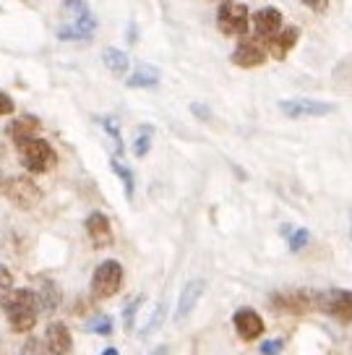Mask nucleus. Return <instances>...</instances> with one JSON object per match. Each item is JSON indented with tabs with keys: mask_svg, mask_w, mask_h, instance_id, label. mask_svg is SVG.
<instances>
[{
	"mask_svg": "<svg viewBox=\"0 0 352 355\" xmlns=\"http://www.w3.org/2000/svg\"><path fill=\"white\" fill-rule=\"evenodd\" d=\"M97 32V16L87 6V0H66L60 8L58 40L63 42H87Z\"/></svg>",
	"mask_w": 352,
	"mask_h": 355,
	"instance_id": "1",
	"label": "nucleus"
},
{
	"mask_svg": "<svg viewBox=\"0 0 352 355\" xmlns=\"http://www.w3.org/2000/svg\"><path fill=\"white\" fill-rule=\"evenodd\" d=\"M3 311H6V319H8L13 332H29L39 316L37 293L29 288L8 290V295L3 298Z\"/></svg>",
	"mask_w": 352,
	"mask_h": 355,
	"instance_id": "2",
	"label": "nucleus"
},
{
	"mask_svg": "<svg viewBox=\"0 0 352 355\" xmlns=\"http://www.w3.org/2000/svg\"><path fill=\"white\" fill-rule=\"evenodd\" d=\"M19 149V157H21V165L29 170V173H47L50 167L58 162V155L55 149L50 146V141H44V139H29V141H21V144H16Z\"/></svg>",
	"mask_w": 352,
	"mask_h": 355,
	"instance_id": "3",
	"label": "nucleus"
},
{
	"mask_svg": "<svg viewBox=\"0 0 352 355\" xmlns=\"http://www.w3.org/2000/svg\"><path fill=\"white\" fill-rule=\"evenodd\" d=\"M248 26H251L248 6L238 0H222L220 11H217V29L225 37H245Z\"/></svg>",
	"mask_w": 352,
	"mask_h": 355,
	"instance_id": "4",
	"label": "nucleus"
},
{
	"mask_svg": "<svg viewBox=\"0 0 352 355\" xmlns=\"http://www.w3.org/2000/svg\"><path fill=\"white\" fill-rule=\"evenodd\" d=\"M123 279H125V275H123L121 261H115V259L102 261V264L94 269V275H91V295L99 300L112 298L115 293H121Z\"/></svg>",
	"mask_w": 352,
	"mask_h": 355,
	"instance_id": "5",
	"label": "nucleus"
},
{
	"mask_svg": "<svg viewBox=\"0 0 352 355\" xmlns=\"http://www.w3.org/2000/svg\"><path fill=\"white\" fill-rule=\"evenodd\" d=\"M316 309L337 322L352 324V290L331 288L324 293H316Z\"/></svg>",
	"mask_w": 352,
	"mask_h": 355,
	"instance_id": "6",
	"label": "nucleus"
},
{
	"mask_svg": "<svg viewBox=\"0 0 352 355\" xmlns=\"http://www.w3.org/2000/svg\"><path fill=\"white\" fill-rule=\"evenodd\" d=\"M279 110L282 115L300 121V118H326L331 112H337L334 102H321V100H282L279 102Z\"/></svg>",
	"mask_w": 352,
	"mask_h": 355,
	"instance_id": "7",
	"label": "nucleus"
},
{
	"mask_svg": "<svg viewBox=\"0 0 352 355\" xmlns=\"http://www.w3.org/2000/svg\"><path fill=\"white\" fill-rule=\"evenodd\" d=\"M272 309L282 313H306L316 309V293L310 290H287V293H274L272 295Z\"/></svg>",
	"mask_w": 352,
	"mask_h": 355,
	"instance_id": "8",
	"label": "nucleus"
},
{
	"mask_svg": "<svg viewBox=\"0 0 352 355\" xmlns=\"http://www.w3.org/2000/svg\"><path fill=\"white\" fill-rule=\"evenodd\" d=\"M6 196L19 207V209H32L34 204L39 201V189L34 186V180L29 175L21 178H8V186H6Z\"/></svg>",
	"mask_w": 352,
	"mask_h": 355,
	"instance_id": "9",
	"label": "nucleus"
},
{
	"mask_svg": "<svg viewBox=\"0 0 352 355\" xmlns=\"http://www.w3.org/2000/svg\"><path fill=\"white\" fill-rule=\"evenodd\" d=\"M232 63L238 68H258L266 63V47L254 37H240L238 47L232 50Z\"/></svg>",
	"mask_w": 352,
	"mask_h": 355,
	"instance_id": "10",
	"label": "nucleus"
},
{
	"mask_svg": "<svg viewBox=\"0 0 352 355\" xmlns=\"http://www.w3.org/2000/svg\"><path fill=\"white\" fill-rule=\"evenodd\" d=\"M251 24H254L256 37L264 40V42H269L272 37H276V34L285 29V16H282V11H276V8H272V6H266V8H258V11L251 16Z\"/></svg>",
	"mask_w": 352,
	"mask_h": 355,
	"instance_id": "11",
	"label": "nucleus"
},
{
	"mask_svg": "<svg viewBox=\"0 0 352 355\" xmlns=\"http://www.w3.org/2000/svg\"><path fill=\"white\" fill-rule=\"evenodd\" d=\"M232 327H235V332L240 334L245 343L258 340V337L264 334V319H261L254 309H248V306L235 311V316H232Z\"/></svg>",
	"mask_w": 352,
	"mask_h": 355,
	"instance_id": "12",
	"label": "nucleus"
},
{
	"mask_svg": "<svg viewBox=\"0 0 352 355\" xmlns=\"http://www.w3.org/2000/svg\"><path fill=\"white\" fill-rule=\"evenodd\" d=\"M87 235L94 248H107V245H112V225L105 211H91V214H89Z\"/></svg>",
	"mask_w": 352,
	"mask_h": 355,
	"instance_id": "13",
	"label": "nucleus"
},
{
	"mask_svg": "<svg viewBox=\"0 0 352 355\" xmlns=\"http://www.w3.org/2000/svg\"><path fill=\"white\" fill-rule=\"evenodd\" d=\"M44 345L53 355H68L73 347L71 332L63 322H50L47 324V332H44Z\"/></svg>",
	"mask_w": 352,
	"mask_h": 355,
	"instance_id": "14",
	"label": "nucleus"
},
{
	"mask_svg": "<svg viewBox=\"0 0 352 355\" xmlns=\"http://www.w3.org/2000/svg\"><path fill=\"white\" fill-rule=\"evenodd\" d=\"M204 293H206V282H204V279H191V282H188L186 288H183V293H180V298H177V309H175L177 322H183L188 313L196 309Z\"/></svg>",
	"mask_w": 352,
	"mask_h": 355,
	"instance_id": "15",
	"label": "nucleus"
},
{
	"mask_svg": "<svg viewBox=\"0 0 352 355\" xmlns=\"http://www.w3.org/2000/svg\"><path fill=\"white\" fill-rule=\"evenodd\" d=\"M297 40H300V29H297V26H285L276 37H272V40L266 42L269 55L274 58V60H285V58L290 55V50L297 44Z\"/></svg>",
	"mask_w": 352,
	"mask_h": 355,
	"instance_id": "16",
	"label": "nucleus"
},
{
	"mask_svg": "<svg viewBox=\"0 0 352 355\" xmlns=\"http://www.w3.org/2000/svg\"><path fill=\"white\" fill-rule=\"evenodd\" d=\"M37 133H39V118H34V115H19V118L8 125V136L13 139V144L37 139Z\"/></svg>",
	"mask_w": 352,
	"mask_h": 355,
	"instance_id": "17",
	"label": "nucleus"
},
{
	"mask_svg": "<svg viewBox=\"0 0 352 355\" xmlns=\"http://www.w3.org/2000/svg\"><path fill=\"white\" fill-rule=\"evenodd\" d=\"M159 84V71L152 66H139L128 78V87L133 89H152Z\"/></svg>",
	"mask_w": 352,
	"mask_h": 355,
	"instance_id": "18",
	"label": "nucleus"
},
{
	"mask_svg": "<svg viewBox=\"0 0 352 355\" xmlns=\"http://www.w3.org/2000/svg\"><path fill=\"white\" fill-rule=\"evenodd\" d=\"M102 63H105L107 71L115 73V76H121V73L128 71V55H125L123 50H118V47H107V50L102 53Z\"/></svg>",
	"mask_w": 352,
	"mask_h": 355,
	"instance_id": "19",
	"label": "nucleus"
},
{
	"mask_svg": "<svg viewBox=\"0 0 352 355\" xmlns=\"http://www.w3.org/2000/svg\"><path fill=\"white\" fill-rule=\"evenodd\" d=\"M282 235L287 238V245H290L292 254L303 251L310 241V233L306 230V227H292V225H282Z\"/></svg>",
	"mask_w": 352,
	"mask_h": 355,
	"instance_id": "20",
	"label": "nucleus"
},
{
	"mask_svg": "<svg viewBox=\"0 0 352 355\" xmlns=\"http://www.w3.org/2000/svg\"><path fill=\"white\" fill-rule=\"evenodd\" d=\"M37 300H39V306H42L44 311H55L58 306H60V288H58L55 282L44 279L42 293H37Z\"/></svg>",
	"mask_w": 352,
	"mask_h": 355,
	"instance_id": "21",
	"label": "nucleus"
},
{
	"mask_svg": "<svg viewBox=\"0 0 352 355\" xmlns=\"http://www.w3.org/2000/svg\"><path fill=\"white\" fill-rule=\"evenodd\" d=\"M110 167H112V173H115V175H118V178L123 180V189H125V196H128V199H133V189H136V180H133L131 167L123 165L121 159H112Z\"/></svg>",
	"mask_w": 352,
	"mask_h": 355,
	"instance_id": "22",
	"label": "nucleus"
},
{
	"mask_svg": "<svg viewBox=\"0 0 352 355\" xmlns=\"http://www.w3.org/2000/svg\"><path fill=\"white\" fill-rule=\"evenodd\" d=\"M97 121L102 123V128L112 136V141H115V152L123 155V136H121V125H118V121L110 118V115H102V118H97Z\"/></svg>",
	"mask_w": 352,
	"mask_h": 355,
	"instance_id": "23",
	"label": "nucleus"
},
{
	"mask_svg": "<svg viewBox=\"0 0 352 355\" xmlns=\"http://www.w3.org/2000/svg\"><path fill=\"white\" fill-rule=\"evenodd\" d=\"M87 329L89 332L99 334V337H110L112 334V319L110 316H105V313H97V316L87 324Z\"/></svg>",
	"mask_w": 352,
	"mask_h": 355,
	"instance_id": "24",
	"label": "nucleus"
},
{
	"mask_svg": "<svg viewBox=\"0 0 352 355\" xmlns=\"http://www.w3.org/2000/svg\"><path fill=\"white\" fill-rule=\"evenodd\" d=\"M149 149H152V128L149 125H143V131L136 136V141H133V155L136 157H146L149 155Z\"/></svg>",
	"mask_w": 352,
	"mask_h": 355,
	"instance_id": "25",
	"label": "nucleus"
},
{
	"mask_svg": "<svg viewBox=\"0 0 352 355\" xmlns=\"http://www.w3.org/2000/svg\"><path fill=\"white\" fill-rule=\"evenodd\" d=\"M141 303H143V295H139V298L131 300V303L125 306V311H123V329H125V332H133V322H136V313L141 309Z\"/></svg>",
	"mask_w": 352,
	"mask_h": 355,
	"instance_id": "26",
	"label": "nucleus"
},
{
	"mask_svg": "<svg viewBox=\"0 0 352 355\" xmlns=\"http://www.w3.org/2000/svg\"><path fill=\"white\" fill-rule=\"evenodd\" d=\"M19 355H53V353L47 350L44 340H37V337H32V340H26V345L21 347V353H19Z\"/></svg>",
	"mask_w": 352,
	"mask_h": 355,
	"instance_id": "27",
	"label": "nucleus"
},
{
	"mask_svg": "<svg viewBox=\"0 0 352 355\" xmlns=\"http://www.w3.org/2000/svg\"><path fill=\"white\" fill-rule=\"evenodd\" d=\"M285 350V340H266L261 343V355H282Z\"/></svg>",
	"mask_w": 352,
	"mask_h": 355,
	"instance_id": "28",
	"label": "nucleus"
},
{
	"mask_svg": "<svg viewBox=\"0 0 352 355\" xmlns=\"http://www.w3.org/2000/svg\"><path fill=\"white\" fill-rule=\"evenodd\" d=\"M306 8H310L313 13H326L329 11V0H300Z\"/></svg>",
	"mask_w": 352,
	"mask_h": 355,
	"instance_id": "29",
	"label": "nucleus"
},
{
	"mask_svg": "<svg viewBox=\"0 0 352 355\" xmlns=\"http://www.w3.org/2000/svg\"><path fill=\"white\" fill-rule=\"evenodd\" d=\"M0 290H13V275L6 264H0Z\"/></svg>",
	"mask_w": 352,
	"mask_h": 355,
	"instance_id": "30",
	"label": "nucleus"
},
{
	"mask_svg": "<svg viewBox=\"0 0 352 355\" xmlns=\"http://www.w3.org/2000/svg\"><path fill=\"white\" fill-rule=\"evenodd\" d=\"M162 319H165V303H159V306H157L155 316H152V322H149V327H146V329H143V332H155L157 327H159V324H162Z\"/></svg>",
	"mask_w": 352,
	"mask_h": 355,
	"instance_id": "31",
	"label": "nucleus"
},
{
	"mask_svg": "<svg viewBox=\"0 0 352 355\" xmlns=\"http://www.w3.org/2000/svg\"><path fill=\"white\" fill-rule=\"evenodd\" d=\"M13 107H16V105H13L11 97H8L6 92H0V115H11Z\"/></svg>",
	"mask_w": 352,
	"mask_h": 355,
	"instance_id": "32",
	"label": "nucleus"
},
{
	"mask_svg": "<svg viewBox=\"0 0 352 355\" xmlns=\"http://www.w3.org/2000/svg\"><path fill=\"white\" fill-rule=\"evenodd\" d=\"M191 110H193V115H196V118H201V121H209V118H211V112L206 110V107H201L198 102H193V105H191Z\"/></svg>",
	"mask_w": 352,
	"mask_h": 355,
	"instance_id": "33",
	"label": "nucleus"
},
{
	"mask_svg": "<svg viewBox=\"0 0 352 355\" xmlns=\"http://www.w3.org/2000/svg\"><path fill=\"white\" fill-rule=\"evenodd\" d=\"M6 186H8V178L3 175V170H0V196L6 193Z\"/></svg>",
	"mask_w": 352,
	"mask_h": 355,
	"instance_id": "34",
	"label": "nucleus"
},
{
	"mask_svg": "<svg viewBox=\"0 0 352 355\" xmlns=\"http://www.w3.org/2000/svg\"><path fill=\"white\" fill-rule=\"evenodd\" d=\"M149 355H167V345H159V347H155Z\"/></svg>",
	"mask_w": 352,
	"mask_h": 355,
	"instance_id": "35",
	"label": "nucleus"
},
{
	"mask_svg": "<svg viewBox=\"0 0 352 355\" xmlns=\"http://www.w3.org/2000/svg\"><path fill=\"white\" fill-rule=\"evenodd\" d=\"M102 355H121V353H118L115 347H107V350H105V353H102Z\"/></svg>",
	"mask_w": 352,
	"mask_h": 355,
	"instance_id": "36",
	"label": "nucleus"
},
{
	"mask_svg": "<svg viewBox=\"0 0 352 355\" xmlns=\"http://www.w3.org/2000/svg\"><path fill=\"white\" fill-rule=\"evenodd\" d=\"M350 235H352V211H350Z\"/></svg>",
	"mask_w": 352,
	"mask_h": 355,
	"instance_id": "37",
	"label": "nucleus"
},
{
	"mask_svg": "<svg viewBox=\"0 0 352 355\" xmlns=\"http://www.w3.org/2000/svg\"><path fill=\"white\" fill-rule=\"evenodd\" d=\"M0 157H3V146H0Z\"/></svg>",
	"mask_w": 352,
	"mask_h": 355,
	"instance_id": "38",
	"label": "nucleus"
}]
</instances>
